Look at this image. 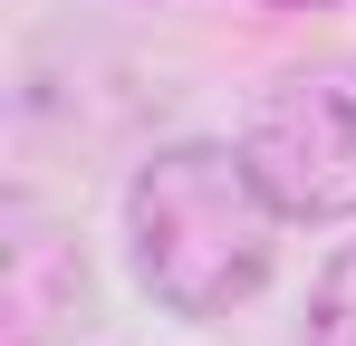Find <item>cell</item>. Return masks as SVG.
Segmentation results:
<instances>
[{"instance_id": "obj_1", "label": "cell", "mask_w": 356, "mask_h": 346, "mask_svg": "<svg viewBox=\"0 0 356 346\" xmlns=\"http://www.w3.org/2000/svg\"><path fill=\"white\" fill-rule=\"evenodd\" d=\"M280 202L241 145H164L125 183V260L154 308L174 318H232L270 288L280 260Z\"/></svg>"}, {"instance_id": "obj_2", "label": "cell", "mask_w": 356, "mask_h": 346, "mask_svg": "<svg viewBox=\"0 0 356 346\" xmlns=\"http://www.w3.org/2000/svg\"><path fill=\"white\" fill-rule=\"evenodd\" d=\"M241 154L289 222H356V67H289L260 87Z\"/></svg>"}, {"instance_id": "obj_3", "label": "cell", "mask_w": 356, "mask_h": 346, "mask_svg": "<svg viewBox=\"0 0 356 346\" xmlns=\"http://www.w3.org/2000/svg\"><path fill=\"white\" fill-rule=\"evenodd\" d=\"M0 318H10V346H58L97 327V279L77 260V240L39 222L29 202H10V240H0Z\"/></svg>"}, {"instance_id": "obj_4", "label": "cell", "mask_w": 356, "mask_h": 346, "mask_svg": "<svg viewBox=\"0 0 356 346\" xmlns=\"http://www.w3.org/2000/svg\"><path fill=\"white\" fill-rule=\"evenodd\" d=\"M298 346H356V240L327 250V270L308 288V318H298Z\"/></svg>"}, {"instance_id": "obj_5", "label": "cell", "mask_w": 356, "mask_h": 346, "mask_svg": "<svg viewBox=\"0 0 356 346\" xmlns=\"http://www.w3.org/2000/svg\"><path fill=\"white\" fill-rule=\"evenodd\" d=\"M270 10H337V0H270Z\"/></svg>"}]
</instances>
